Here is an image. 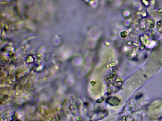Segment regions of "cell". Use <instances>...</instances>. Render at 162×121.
Here are the masks:
<instances>
[{
	"mask_svg": "<svg viewBox=\"0 0 162 121\" xmlns=\"http://www.w3.org/2000/svg\"><path fill=\"white\" fill-rule=\"evenodd\" d=\"M11 121H21L18 119H14V120H12Z\"/></svg>",
	"mask_w": 162,
	"mask_h": 121,
	"instance_id": "1",
	"label": "cell"
}]
</instances>
